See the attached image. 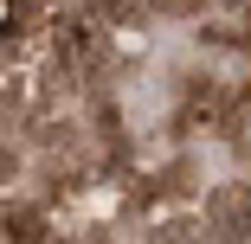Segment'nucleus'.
<instances>
[{"label":"nucleus","mask_w":251,"mask_h":244,"mask_svg":"<svg viewBox=\"0 0 251 244\" xmlns=\"http://www.w3.org/2000/svg\"><path fill=\"white\" fill-rule=\"evenodd\" d=\"M213 219L232 244H251V186H226L219 200H213Z\"/></svg>","instance_id":"obj_1"}]
</instances>
